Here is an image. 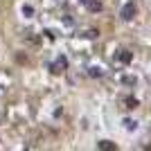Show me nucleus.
<instances>
[{"instance_id": "1", "label": "nucleus", "mask_w": 151, "mask_h": 151, "mask_svg": "<svg viewBox=\"0 0 151 151\" xmlns=\"http://www.w3.org/2000/svg\"><path fill=\"white\" fill-rule=\"evenodd\" d=\"M120 16H122V20H133L135 16H138V7H135V2H126V5L120 9Z\"/></svg>"}, {"instance_id": "2", "label": "nucleus", "mask_w": 151, "mask_h": 151, "mask_svg": "<svg viewBox=\"0 0 151 151\" xmlns=\"http://www.w3.org/2000/svg\"><path fill=\"white\" fill-rule=\"evenodd\" d=\"M65 68H68V59H65V57H59L57 61L50 65V72H52V75H61Z\"/></svg>"}, {"instance_id": "3", "label": "nucleus", "mask_w": 151, "mask_h": 151, "mask_svg": "<svg viewBox=\"0 0 151 151\" xmlns=\"http://www.w3.org/2000/svg\"><path fill=\"white\" fill-rule=\"evenodd\" d=\"M131 59H133V54L129 50H120L117 52V61H122V63H131Z\"/></svg>"}, {"instance_id": "4", "label": "nucleus", "mask_w": 151, "mask_h": 151, "mask_svg": "<svg viewBox=\"0 0 151 151\" xmlns=\"http://www.w3.org/2000/svg\"><path fill=\"white\" fill-rule=\"evenodd\" d=\"M97 149H101V151H115L117 147H115L113 142H111V140H101L99 145H97Z\"/></svg>"}, {"instance_id": "5", "label": "nucleus", "mask_w": 151, "mask_h": 151, "mask_svg": "<svg viewBox=\"0 0 151 151\" xmlns=\"http://www.w3.org/2000/svg\"><path fill=\"white\" fill-rule=\"evenodd\" d=\"M88 75L93 77V79H99V77L104 75V72H101V68H97V65H93V68L88 70Z\"/></svg>"}, {"instance_id": "6", "label": "nucleus", "mask_w": 151, "mask_h": 151, "mask_svg": "<svg viewBox=\"0 0 151 151\" xmlns=\"http://www.w3.org/2000/svg\"><path fill=\"white\" fill-rule=\"evenodd\" d=\"M88 9H90V12H93V14L101 12V2H99V0H93V2H90V5H88Z\"/></svg>"}, {"instance_id": "7", "label": "nucleus", "mask_w": 151, "mask_h": 151, "mask_svg": "<svg viewBox=\"0 0 151 151\" xmlns=\"http://www.w3.org/2000/svg\"><path fill=\"white\" fill-rule=\"evenodd\" d=\"M23 14H25V18H32V16H34V7L25 5V7H23Z\"/></svg>"}, {"instance_id": "8", "label": "nucleus", "mask_w": 151, "mask_h": 151, "mask_svg": "<svg viewBox=\"0 0 151 151\" xmlns=\"http://www.w3.org/2000/svg\"><path fill=\"white\" fill-rule=\"evenodd\" d=\"M97 34H99L97 29H88L86 34H83V36H86V38H97Z\"/></svg>"}, {"instance_id": "9", "label": "nucleus", "mask_w": 151, "mask_h": 151, "mask_svg": "<svg viewBox=\"0 0 151 151\" xmlns=\"http://www.w3.org/2000/svg\"><path fill=\"white\" fill-rule=\"evenodd\" d=\"M124 124H126V129H129V131H133V129H135V122H133V120H124Z\"/></svg>"}, {"instance_id": "10", "label": "nucleus", "mask_w": 151, "mask_h": 151, "mask_svg": "<svg viewBox=\"0 0 151 151\" xmlns=\"http://www.w3.org/2000/svg\"><path fill=\"white\" fill-rule=\"evenodd\" d=\"M126 104H129V108H135V106H138V101L133 99V97H129V99H126Z\"/></svg>"}, {"instance_id": "11", "label": "nucleus", "mask_w": 151, "mask_h": 151, "mask_svg": "<svg viewBox=\"0 0 151 151\" xmlns=\"http://www.w3.org/2000/svg\"><path fill=\"white\" fill-rule=\"evenodd\" d=\"M79 2H81V5H83V7H88V5H90V2H93V0H79Z\"/></svg>"}]
</instances>
